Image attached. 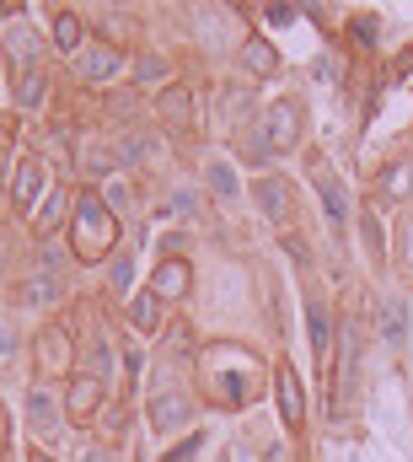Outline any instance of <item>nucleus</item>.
<instances>
[{
  "mask_svg": "<svg viewBox=\"0 0 413 462\" xmlns=\"http://www.w3.org/2000/svg\"><path fill=\"white\" fill-rule=\"evenodd\" d=\"M188 291H194V269H188V258H161L156 274H151V296H156V301H183Z\"/></svg>",
  "mask_w": 413,
  "mask_h": 462,
  "instance_id": "4",
  "label": "nucleus"
},
{
  "mask_svg": "<svg viewBox=\"0 0 413 462\" xmlns=\"http://www.w3.org/2000/svg\"><path fill=\"white\" fill-rule=\"evenodd\" d=\"M38 199H43V167L27 156V162L16 167V194H11V205H16V210H32Z\"/></svg>",
  "mask_w": 413,
  "mask_h": 462,
  "instance_id": "12",
  "label": "nucleus"
},
{
  "mask_svg": "<svg viewBox=\"0 0 413 462\" xmlns=\"http://www.w3.org/2000/svg\"><path fill=\"white\" fill-rule=\"evenodd\" d=\"M360 231H365V253H371V258H381V253H387V236H381L376 210H360Z\"/></svg>",
  "mask_w": 413,
  "mask_h": 462,
  "instance_id": "24",
  "label": "nucleus"
},
{
  "mask_svg": "<svg viewBox=\"0 0 413 462\" xmlns=\"http://www.w3.org/2000/svg\"><path fill=\"white\" fill-rule=\"evenodd\" d=\"M247 108H252V97H247V92H220V114L231 118V124H242Z\"/></svg>",
  "mask_w": 413,
  "mask_h": 462,
  "instance_id": "28",
  "label": "nucleus"
},
{
  "mask_svg": "<svg viewBox=\"0 0 413 462\" xmlns=\"http://www.w3.org/2000/svg\"><path fill=\"white\" fill-rule=\"evenodd\" d=\"M205 183H209V194L236 199V178H231V167H225V162H209V167H205Z\"/></svg>",
  "mask_w": 413,
  "mask_h": 462,
  "instance_id": "20",
  "label": "nucleus"
},
{
  "mask_svg": "<svg viewBox=\"0 0 413 462\" xmlns=\"http://www.w3.org/2000/svg\"><path fill=\"white\" fill-rule=\"evenodd\" d=\"M129 328H134V334H161V301H156L151 291H140V296L129 301Z\"/></svg>",
  "mask_w": 413,
  "mask_h": 462,
  "instance_id": "15",
  "label": "nucleus"
},
{
  "mask_svg": "<svg viewBox=\"0 0 413 462\" xmlns=\"http://www.w3.org/2000/svg\"><path fill=\"white\" fill-rule=\"evenodd\" d=\"M76 462H107V452H103V447H81V457H76Z\"/></svg>",
  "mask_w": 413,
  "mask_h": 462,
  "instance_id": "32",
  "label": "nucleus"
},
{
  "mask_svg": "<svg viewBox=\"0 0 413 462\" xmlns=\"http://www.w3.org/2000/svg\"><path fill=\"white\" fill-rule=\"evenodd\" d=\"M118 65H124V60H118V49H87V54H81V81H87V87H107V81H113V76H118Z\"/></svg>",
  "mask_w": 413,
  "mask_h": 462,
  "instance_id": "11",
  "label": "nucleus"
},
{
  "mask_svg": "<svg viewBox=\"0 0 413 462\" xmlns=\"http://www.w3.org/2000/svg\"><path fill=\"white\" fill-rule=\"evenodd\" d=\"M0 216H5V199H0Z\"/></svg>",
  "mask_w": 413,
  "mask_h": 462,
  "instance_id": "34",
  "label": "nucleus"
},
{
  "mask_svg": "<svg viewBox=\"0 0 413 462\" xmlns=\"http://www.w3.org/2000/svg\"><path fill=\"white\" fill-rule=\"evenodd\" d=\"M54 49H81V16L76 11H54Z\"/></svg>",
  "mask_w": 413,
  "mask_h": 462,
  "instance_id": "18",
  "label": "nucleus"
},
{
  "mask_svg": "<svg viewBox=\"0 0 413 462\" xmlns=\"http://www.w3.org/2000/svg\"><path fill=\"white\" fill-rule=\"evenodd\" d=\"M65 216H76V205H70V194H65V189H54V194H43V210H38L32 231H38V236L49 242V236H54V226H60Z\"/></svg>",
  "mask_w": 413,
  "mask_h": 462,
  "instance_id": "13",
  "label": "nucleus"
},
{
  "mask_svg": "<svg viewBox=\"0 0 413 462\" xmlns=\"http://www.w3.org/2000/svg\"><path fill=\"white\" fill-rule=\"evenodd\" d=\"M32 462H54V457H49V452H32Z\"/></svg>",
  "mask_w": 413,
  "mask_h": 462,
  "instance_id": "33",
  "label": "nucleus"
},
{
  "mask_svg": "<svg viewBox=\"0 0 413 462\" xmlns=\"http://www.w3.org/2000/svg\"><path fill=\"white\" fill-rule=\"evenodd\" d=\"M252 199H258V210H263L269 221H285V216H290V183H285V178H258V183H252Z\"/></svg>",
  "mask_w": 413,
  "mask_h": 462,
  "instance_id": "10",
  "label": "nucleus"
},
{
  "mask_svg": "<svg viewBox=\"0 0 413 462\" xmlns=\"http://www.w3.org/2000/svg\"><path fill=\"white\" fill-rule=\"evenodd\" d=\"M194 452H199V436H188L178 452H167V462H194Z\"/></svg>",
  "mask_w": 413,
  "mask_h": 462,
  "instance_id": "30",
  "label": "nucleus"
},
{
  "mask_svg": "<svg viewBox=\"0 0 413 462\" xmlns=\"http://www.w3.org/2000/svg\"><path fill=\"white\" fill-rule=\"evenodd\" d=\"M392 242H398V269H403V274H413V216L398 226V236H392Z\"/></svg>",
  "mask_w": 413,
  "mask_h": 462,
  "instance_id": "27",
  "label": "nucleus"
},
{
  "mask_svg": "<svg viewBox=\"0 0 413 462\" xmlns=\"http://www.w3.org/2000/svg\"><path fill=\"white\" fill-rule=\"evenodd\" d=\"M60 409H65V403L54 398V387H49V382H32V387H27V420H32L43 436H49V430H60Z\"/></svg>",
  "mask_w": 413,
  "mask_h": 462,
  "instance_id": "9",
  "label": "nucleus"
},
{
  "mask_svg": "<svg viewBox=\"0 0 413 462\" xmlns=\"http://www.w3.org/2000/svg\"><path fill=\"white\" fill-rule=\"evenodd\" d=\"M156 114L167 118V124L194 129V92H188V87H167V92H161V103H156Z\"/></svg>",
  "mask_w": 413,
  "mask_h": 462,
  "instance_id": "14",
  "label": "nucleus"
},
{
  "mask_svg": "<svg viewBox=\"0 0 413 462\" xmlns=\"http://www.w3.org/2000/svg\"><path fill=\"white\" fill-rule=\"evenodd\" d=\"M81 167H87V178H107L113 172V151L107 145H81Z\"/></svg>",
  "mask_w": 413,
  "mask_h": 462,
  "instance_id": "23",
  "label": "nucleus"
},
{
  "mask_svg": "<svg viewBox=\"0 0 413 462\" xmlns=\"http://www.w3.org/2000/svg\"><path fill=\"white\" fill-rule=\"evenodd\" d=\"M43 92H49V70H27L22 87H16V103H22V108H38Z\"/></svg>",
  "mask_w": 413,
  "mask_h": 462,
  "instance_id": "19",
  "label": "nucleus"
},
{
  "mask_svg": "<svg viewBox=\"0 0 413 462\" xmlns=\"http://www.w3.org/2000/svg\"><path fill=\"white\" fill-rule=\"evenodd\" d=\"M376 189H381V199H387V205H408V199H413V156L387 162V167H381V178H376Z\"/></svg>",
  "mask_w": 413,
  "mask_h": 462,
  "instance_id": "7",
  "label": "nucleus"
},
{
  "mask_svg": "<svg viewBox=\"0 0 413 462\" xmlns=\"http://www.w3.org/2000/svg\"><path fill=\"white\" fill-rule=\"evenodd\" d=\"M381 334H387V345H403L408 339V307H403V296H387L381 301Z\"/></svg>",
  "mask_w": 413,
  "mask_h": 462,
  "instance_id": "16",
  "label": "nucleus"
},
{
  "mask_svg": "<svg viewBox=\"0 0 413 462\" xmlns=\"http://www.w3.org/2000/svg\"><path fill=\"white\" fill-rule=\"evenodd\" d=\"M236 65H242L252 81H263V76H274V70H280V54L269 49V38H263V32H252V38L236 49Z\"/></svg>",
  "mask_w": 413,
  "mask_h": 462,
  "instance_id": "8",
  "label": "nucleus"
},
{
  "mask_svg": "<svg viewBox=\"0 0 413 462\" xmlns=\"http://www.w3.org/2000/svg\"><path fill=\"white\" fill-rule=\"evenodd\" d=\"M322 210H327L333 221H344V216H349V205H344V189H338V178H327V172H322Z\"/></svg>",
  "mask_w": 413,
  "mask_h": 462,
  "instance_id": "25",
  "label": "nucleus"
},
{
  "mask_svg": "<svg viewBox=\"0 0 413 462\" xmlns=\"http://www.w3.org/2000/svg\"><path fill=\"white\" fill-rule=\"evenodd\" d=\"M263 134H269L274 151H296V145H301V103H296V97L274 103V108L263 114Z\"/></svg>",
  "mask_w": 413,
  "mask_h": 462,
  "instance_id": "3",
  "label": "nucleus"
},
{
  "mask_svg": "<svg viewBox=\"0 0 413 462\" xmlns=\"http://www.w3.org/2000/svg\"><path fill=\"white\" fill-rule=\"evenodd\" d=\"M113 242H118V216L107 210V199H97V194L76 199V216H70V247H76V258L97 263V258L113 253Z\"/></svg>",
  "mask_w": 413,
  "mask_h": 462,
  "instance_id": "1",
  "label": "nucleus"
},
{
  "mask_svg": "<svg viewBox=\"0 0 413 462\" xmlns=\"http://www.w3.org/2000/svg\"><path fill=\"white\" fill-rule=\"evenodd\" d=\"M38 360H43V371H65V365H70V339L49 328V334L38 339Z\"/></svg>",
  "mask_w": 413,
  "mask_h": 462,
  "instance_id": "17",
  "label": "nucleus"
},
{
  "mask_svg": "<svg viewBox=\"0 0 413 462\" xmlns=\"http://www.w3.org/2000/svg\"><path fill=\"white\" fill-rule=\"evenodd\" d=\"M167 70H172V65H167V54H140L134 81H140V87H156V81H167Z\"/></svg>",
  "mask_w": 413,
  "mask_h": 462,
  "instance_id": "22",
  "label": "nucleus"
},
{
  "mask_svg": "<svg viewBox=\"0 0 413 462\" xmlns=\"http://www.w3.org/2000/svg\"><path fill=\"white\" fill-rule=\"evenodd\" d=\"M107 108H113V118H134V97H113Z\"/></svg>",
  "mask_w": 413,
  "mask_h": 462,
  "instance_id": "31",
  "label": "nucleus"
},
{
  "mask_svg": "<svg viewBox=\"0 0 413 462\" xmlns=\"http://www.w3.org/2000/svg\"><path fill=\"white\" fill-rule=\"evenodd\" d=\"M274 387H280V420H285L290 430H301V425H307V398H301L296 365H274Z\"/></svg>",
  "mask_w": 413,
  "mask_h": 462,
  "instance_id": "5",
  "label": "nucleus"
},
{
  "mask_svg": "<svg viewBox=\"0 0 413 462\" xmlns=\"http://www.w3.org/2000/svg\"><path fill=\"white\" fill-rule=\"evenodd\" d=\"M307 323H311V349L327 355V307H322V301H311L307 307Z\"/></svg>",
  "mask_w": 413,
  "mask_h": 462,
  "instance_id": "26",
  "label": "nucleus"
},
{
  "mask_svg": "<svg viewBox=\"0 0 413 462\" xmlns=\"http://www.w3.org/2000/svg\"><path fill=\"white\" fill-rule=\"evenodd\" d=\"M183 425H194V398H188L183 387H161V393L151 398V430L172 436V430H183Z\"/></svg>",
  "mask_w": 413,
  "mask_h": 462,
  "instance_id": "2",
  "label": "nucleus"
},
{
  "mask_svg": "<svg viewBox=\"0 0 413 462\" xmlns=\"http://www.w3.org/2000/svg\"><path fill=\"white\" fill-rule=\"evenodd\" d=\"M11 54H16L27 70H38V65H32V54H38V32H32V27H11Z\"/></svg>",
  "mask_w": 413,
  "mask_h": 462,
  "instance_id": "21",
  "label": "nucleus"
},
{
  "mask_svg": "<svg viewBox=\"0 0 413 462\" xmlns=\"http://www.w3.org/2000/svg\"><path fill=\"white\" fill-rule=\"evenodd\" d=\"M97 409H103V382L97 376H76L65 387V414L87 425V420H97Z\"/></svg>",
  "mask_w": 413,
  "mask_h": 462,
  "instance_id": "6",
  "label": "nucleus"
},
{
  "mask_svg": "<svg viewBox=\"0 0 413 462\" xmlns=\"http://www.w3.org/2000/svg\"><path fill=\"white\" fill-rule=\"evenodd\" d=\"M16 360V328L11 323H0V376H5V365Z\"/></svg>",
  "mask_w": 413,
  "mask_h": 462,
  "instance_id": "29",
  "label": "nucleus"
}]
</instances>
